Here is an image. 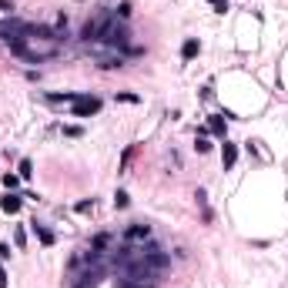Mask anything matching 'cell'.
<instances>
[{
    "label": "cell",
    "instance_id": "1",
    "mask_svg": "<svg viewBox=\"0 0 288 288\" xmlns=\"http://www.w3.org/2000/svg\"><path fill=\"white\" fill-rule=\"evenodd\" d=\"M7 44H10V54H17L20 61H27V64H44V61L61 54V40H40V37H31V34L14 37V40H7Z\"/></svg>",
    "mask_w": 288,
    "mask_h": 288
},
{
    "label": "cell",
    "instance_id": "2",
    "mask_svg": "<svg viewBox=\"0 0 288 288\" xmlns=\"http://www.w3.org/2000/svg\"><path fill=\"white\" fill-rule=\"evenodd\" d=\"M121 281L124 285H137V288H154L158 285V272H154L148 262H134L121 268Z\"/></svg>",
    "mask_w": 288,
    "mask_h": 288
},
{
    "label": "cell",
    "instance_id": "3",
    "mask_svg": "<svg viewBox=\"0 0 288 288\" xmlns=\"http://www.w3.org/2000/svg\"><path fill=\"white\" fill-rule=\"evenodd\" d=\"M111 20H114V10H101L97 17H91L88 24L80 27V40H84V44H101V37H104Z\"/></svg>",
    "mask_w": 288,
    "mask_h": 288
},
{
    "label": "cell",
    "instance_id": "4",
    "mask_svg": "<svg viewBox=\"0 0 288 288\" xmlns=\"http://www.w3.org/2000/svg\"><path fill=\"white\" fill-rule=\"evenodd\" d=\"M121 238L128 241V245H144V241L151 238V224H144V221H131L128 228H124V235Z\"/></svg>",
    "mask_w": 288,
    "mask_h": 288
},
{
    "label": "cell",
    "instance_id": "5",
    "mask_svg": "<svg viewBox=\"0 0 288 288\" xmlns=\"http://www.w3.org/2000/svg\"><path fill=\"white\" fill-rule=\"evenodd\" d=\"M97 111H101V101L91 97V94H77V101H74V107H71L74 118H91V114H97Z\"/></svg>",
    "mask_w": 288,
    "mask_h": 288
},
{
    "label": "cell",
    "instance_id": "6",
    "mask_svg": "<svg viewBox=\"0 0 288 288\" xmlns=\"http://www.w3.org/2000/svg\"><path fill=\"white\" fill-rule=\"evenodd\" d=\"M0 208L7 211V215H17V211L24 208V194H14V191H7L4 198H0Z\"/></svg>",
    "mask_w": 288,
    "mask_h": 288
},
{
    "label": "cell",
    "instance_id": "7",
    "mask_svg": "<svg viewBox=\"0 0 288 288\" xmlns=\"http://www.w3.org/2000/svg\"><path fill=\"white\" fill-rule=\"evenodd\" d=\"M235 161H238V144H232L228 137H224V148H221V168H224V171H232V168H235Z\"/></svg>",
    "mask_w": 288,
    "mask_h": 288
},
{
    "label": "cell",
    "instance_id": "8",
    "mask_svg": "<svg viewBox=\"0 0 288 288\" xmlns=\"http://www.w3.org/2000/svg\"><path fill=\"white\" fill-rule=\"evenodd\" d=\"M31 232L37 235V241H40V245H44V248H50V245H54V241H57V235L50 232V228H44V224H40V221H31Z\"/></svg>",
    "mask_w": 288,
    "mask_h": 288
},
{
    "label": "cell",
    "instance_id": "9",
    "mask_svg": "<svg viewBox=\"0 0 288 288\" xmlns=\"http://www.w3.org/2000/svg\"><path fill=\"white\" fill-rule=\"evenodd\" d=\"M111 245H114V235L111 232H101V235H94V238H91V251H101V255H104Z\"/></svg>",
    "mask_w": 288,
    "mask_h": 288
},
{
    "label": "cell",
    "instance_id": "10",
    "mask_svg": "<svg viewBox=\"0 0 288 288\" xmlns=\"http://www.w3.org/2000/svg\"><path fill=\"white\" fill-rule=\"evenodd\" d=\"M198 50H201V40L198 37H188L181 44V61H194V57H198Z\"/></svg>",
    "mask_w": 288,
    "mask_h": 288
},
{
    "label": "cell",
    "instance_id": "11",
    "mask_svg": "<svg viewBox=\"0 0 288 288\" xmlns=\"http://www.w3.org/2000/svg\"><path fill=\"white\" fill-rule=\"evenodd\" d=\"M224 114H211L208 118V134H215V137H224Z\"/></svg>",
    "mask_w": 288,
    "mask_h": 288
},
{
    "label": "cell",
    "instance_id": "12",
    "mask_svg": "<svg viewBox=\"0 0 288 288\" xmlns=\"http://www.w3.org/2000/svg\"><path fill=\"white\" fill-rule=\"evenodd\" d=\"M44 101H47V104H74V101H77V94H71V91H64V94H44Z\"/></svg>",
    "mask_w": 288,
    "mask_h": 288
},
{
    "label": "cell",
    "instance_id": "13",
    "mask_svg": "<svg viewBox=\"0 0 288 288\" xmlns=\"http://www.w3.org/2000/svg\"><path fill=\"white\" fill-rule=\"evenodd\" d=\"M194 198H198V205H201V215H205V221H211V208H208V194H205V188H198V191H194Z\"/></svg>",
    "mask_w": 288,
    "mask_h": 288
},
{
    "label": "cell",
    "instance_id": "14",
    "mask_svg": "<svg viewBox=\"0 0 288 288\" xmlns=\"http://www.w3.org/2000/svg\"><path fill=\"white\" fill-rule=\"evenodd\" d=\"M17 175H20V178H31V175H34V161H31V158H20V164H17Z\"/></svg>",
    "mask_w": 288,
    "mask_h": 288
},
{
    "label": "cell",
    "instance_id": "15",
    "mask_svg": "<svg viewBox=\"0 0 288 288\" xmlns=\"http://www.w3.org/2000/svg\"><path fill=\"white\" fill-rule=\"evenodd\" d=\"M114 17H118V20H128V17H131V4H128V0L114 7Z\"/></svg>",
    "mask_w": 288,
    "mask_h": 288
},
{
    "label": "cell",
    "instance_id": "16",
    "mask_svg": "<svg viewBox=\"0 0 288 288\" xmlns=\"http://www.w3.org/2000/svg\"><path fill=\"white\" fill-rule=\"evenodd\" d=\"M4 188H7V191H17V188H20V175H4Z\"/></svg>",
    "mask_w": 288,
    "mask_h": 288
},
{
    "label": "cell",
    "instance_id": "17",
    "mask_svg": "<svg viewBox=\"0 0 288 288\" xmlns=\"http://www.w3.org/2000/svg\"><path fill=\"white\" fill-rule=\"evenodd\" d=\"M118 101H121V104H141V97H137V94H131V91H121V94H118Z\"/></svg>",
    "mask_w": 288,
    "mask_h": 288
},
{
    "label": "cell",
    "instance_id": "18",
    "mask_svg": "<svg viewBox=\"0 0 288 288\" xmlns=\"http://www.w3.org/2000/svg\"><path fill=\"white\" fill-rule=\"evenodd\" d=\"M194 151H198V154H208L211 151V141H208V137H194Z\"/></svg>",
    "mask_w": 288,
    "mask_h": 288
},
{
    "label": "cell",
    "instance_id": "19",
    "mask_svg": "<svg viewBox=\"0 0 288 288\" xmlns=\"http://www.w3.org/2000/svg\"><path fill=\"white\" fill-rule=\"evenodd\" d=\"M128 205H131L128 191H114V208H128Z\"/></svg>",
    "mask_w": 288,
    "mask_h": 288
},
{
    "label": "cell",
    "instance_id": "20",
    "mask_svg": "<svg viewBox=\"0 0 288 288\" xmlns=\"http://www.w3.org/2000/svg\"><path fill=\"white\" fill-rule=\"evenodd\" d=\"M91 208H94V198H84V201H77V205H74V211H77V215H88Z\"/></svg>",
    "mask_w": 288,
    "mask_h": 288
},
{
    "label": "cell",
    "instance_id": "21",
    "mask_svg": "<svg viewBox=\"0 0 288 288\" xmlns=\"http://www.w3.org/2000/svg\"><path fill=\"white\" fill-rule=\"evenodd\" d=\"M14 245H17V248H24V245H27V232L20 228V224L14 228Z\"/></svg>",
    "mask_w": 288,
    "mask_h": 288
},
{
    "label": "cell",
    "instance_id": "22",
    "mask_svg": "<svg viewBox=\"0 0 288 288\" xmlns=\"http://www.w3.org/2000/svg\"><path fill=\"white\" fill-rule=\"evenodd\" d=\"M64 31H67V14H64V10H61V14H57V34L64 37Z\"/></svg>",
    "mask_w": 288,
    "mask_h": 288
},
{
    "label": "cell",
    "instance_id": "23",
    "mask_svg": "<svg viewBox=\"0 0 288 288\" xmlns=\"http://www.w3.org/2000/svg\"><path fill=\"white\" fill-rule=\"evenodd\" d=\"M208 4L218 10V14H224V10H228V0H208Z\"/></svg>",
    "mask_w": 288,
    "mask_h": 288
},
{
    "label": "cell",
    "instance_id": "24",
    "mask_svg": "<svg viewBox=\"0 0 288 288\" xmlns=\"http://www.w3.org/2000/svg\"><path fill=\"white\" fill-rule=\"evenodd\" d=\"M10 258V245H4V241H0V262H7Z\"/></svg>",
    "mask_w": 288,
    "mask_h": 288
},
{
    "label": "cell",
    "instance_id": "25",
    "mask_svg": "<svg viewBox=\"0 0 288 288\" xmlns=\"http://www.w3.org/2000/svg\"><path fill=\"white\" fill-rule=\"evenodd\" d=\"M0 288H7V268H4V262H0Z\"/></svg>",
    "mask_w": 288,
    "mask_h": 288
},
{
    "label": "cell",
    "instance_id": "26",
    "mask_svg": "<svg viewBox=\"0 0 288 288\" xmlns=\"http://www.w3.org/2000/svg\"><path fill=\"white\" fill-rule=\"evenodd\" d=\"M64 134H67V137H80L84 131H80V128H64Z\"/></svg>",
    "mask_w": 288,
    "mask_h": 288
},
{
    "label": "cell",
    "instance_id": "27",
    "mask_svg": "<svg viewBox=\"0 0 288 288\" xmlns=\"http://www.w3.org/2000/svg\"><path fill=\"white\" fill-rule=\"evenodd\" d=\"M118 288H137V285H124V281H121V285H118Z\"/></svg>",
    "mask_w": 288,
    "mask_h": 288
}]
</instances>
